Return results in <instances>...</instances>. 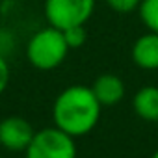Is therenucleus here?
I'll list each match as a JSON object with an SVG mask.
<instances>
[{"instance_id": "nucleus-1", "label": "nucleus", "mask_w": 158, "mask_h": 158, "mask_svg": "<svg viewBox=\"0 0 158 158\" xmlns=\"http://www.w3.org/2000/svg\"><path fill=\"white\" fill-rule=\"evenodd\" d=\"M101 102L93 95L91 88L74 84L65 88L52 104L54 127L67 132L73 138L89 134L101 119Z\"/></svg>"}, {"instance_id": "nucleus-2", "label": "nucleus", "mask_w": 158, "mask_h": 158, "mask_svg": "<svg viewBox=\"0 0 158 158\" xmlns=\"http://www.w3.org/2000/svg\"><path fill=\"white\" fill-rule=\"evenodd\" d=\"M69 50L71 48L63 37V32L48 24L28 39L26 58L32 67L39 71H52L65 61Z\"/></svg>"}, {"instance_id": "nucleus-3", "label": "nucleus", "mask_w": 158, "mask_h": 158, "mask_svg": "<svg viewBox=\"0 0 158 158\" xmlns=\"http://www.w3.org/2000/svg\"><path fill=\"white\" fill-rule=\"evenodd\" d=\"M26 158H76L74 138L58 127H47L34 134L24 151Z\"/></svg>"}, {"instance_id": "nucleus-4", "label": "nucleus", "mask_w": 158, "mask_h": 158, "mask_svg": "<svg viewBox=\"0 0 158 158\" xmlns=\"http://www.w3.org/2000/svg\"><path fill=\"white\" fill-rule=\"evenodd\" d=\"M93 10L95 0H45V19L58 30L86 24Z\"/></svg>"}, {"instance_id": "nucleus-5", "label": "nucleus", "mask_w": 158, "mask_h": 158, "mask_svg": "<svg viewBox=\"0 0 158 158\" xmlns=\"http://www.w3.org/2000/svg\"><path fill=\"white\" fill-rule=\"evenodd\" d=\"M35 130L21 115H10L0 121V145L11 152H24Z\"/></svg>"}, {"instance_id": "nucleus-6", "label": "nucleus", "mask_w": 158, "mask_h": 158, "mask_svg": "<svg viewBox=\"0 0 158 158\" xmlns=\"http://www.w3.org/2000/svg\"><path fill=\"white\" fill-rule=\"evenodd\" d=\"M91 91L101 106H115L125 97V82L114 73H104L93 80Z\"/></svg>"}, {"instance_id": "nucleus-7", "label": "nucleus", "mask_w": 158, "mask_h": 158, "mask_svg": "<svg viewBox=\"0 0 158 158\" xmlns=\"http://www.w3.org/2000/svg\"><path fill=\"white\" fill-rule=\"evenodd\" d=\"M132 61L143 71L158 69V34L147 32L132 45Z\"/></svg>"}, {"instance_id": "nucleus-8", "label": "nucleus", "mask_w": 158, "mask_h": 158, "mask_svg": "<svg viewBox=\"0 0 158 158\" xmlns=\"http://www.w3.org/2000/svg\"><path fill=\"white\" fill-rule=\"evenodd\" d=\"M136 115L149 123H158V86H143L132 99Z\"/></svg>"}, {"instance_id": "nucleus-9", "label": "nucleus", "mask_w": 158, "mask_h": 158, "mask_svg": "<svg viewBox=\"0 0 158 158\" xmlns=\"http://www.w3.org/2000/svg\"><path fill=\"white\" fill-rule=\"evenodd\" d=\"M138 13L147 30L158 34V0H141Z\"/></svg>"}, {"instance_id": "nucleus-10", "label": "nucleus", "mask_w": 158, "mask_h": 158, "mask_svg": "<svg viewBox=\"0 0 158 158\" xmlns=\"http://www.w3.org/2000/svg\"><path fill=\"white\" fill-rule=\"evenodd\" d=\"M63 32V37L69 45V48H80L86 39H88V34H86V24H80V26H71V28H65L61 30Z\"/></svg>"}, {"instance_id": "nucleus-11", "label": "nucleus", "mask_w": 158, "mask_h": 158, "mask_svg": "<svg viewBox=\"0 0 158 158\" xmlns=\"http://www.w3.org/2000/svg\"><path fill=\"white\" fill-rule=\"evenodd\" d=\"M106 4L110 10L117 13H132L139 8L141 0H106Z\"/></svg>"}, {"instance_id": "nucleus-12", "label": "nucleus", "mask_w": 158, "mask_h": 158, "mask_svg": "<svg viewBox=\"0 0 158 158\" xmlns=\"http://www.w3.org/2000/svg\"><path fill=\"white\" fill-rule=\"evenodd\" d=\"M10 76H11L10 65H8L6 58L0 54V95L6 91V88H8V84H10Z\"/></svg>"}, {"instance_id": "nucleus-13", "label": "nucleus", "mask_w": 158, "mask_h": 158, "mask_svg": "<svg viewBox=\"0 0 158 158\" xmlns=\"http://www.w3.org/2000/svg\"><path fill=\"white\" fill-rule=\"evenodd\" d=\"M151 158H158V151H156V152H154V154H152Z\"/></svg>"}, {"instance_id": "nucleus-14", "label": "nucleus", "mask_w": 158, "mask_h": 158, "mask_svg": "<svg viewBox=\"0 0 158 158\" xmlns=\"http://www.w3.org/2000/svg\"><path fill=\"white\" fill-rule=\"evenodd\" d=\"M0 158H4V156H0Z\"/></svg>"}]
</instances>
